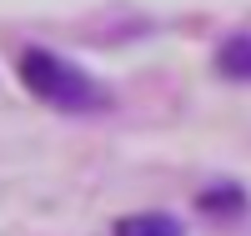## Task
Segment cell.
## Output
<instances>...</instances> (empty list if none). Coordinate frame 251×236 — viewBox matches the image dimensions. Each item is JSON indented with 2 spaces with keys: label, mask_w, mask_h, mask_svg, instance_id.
Returning a JSON list of instances; mask_svg holds the SVG:
<instances>
[{
  "label": "cell",
  "mask_w": 251,
  "mask_h": 236,
  "mask_svg": "<svg viewBox=\"0 0 251 236\" xmlns=\"http://www.w3.org/2000/svg\"><path fill=\"white\" fill-rule=\"evenodd\" d=\"M20 80H25V91L35 101L55 105V111H106L111 105V96L86 71L60 60V55H50V51H25L20 55Z\"/></svg>",
  "instance_id": "cell-1"
},
{
  "label": "cell",
  "mask_w": 251,
  "mask_h": 236,
  "mask_svg": "<svg viewBox=\"0 0 251 236\" xmlns=\"http://www.w3.org/2000/svg\"><path fill=\"white\" fill-rule=\"evenodd\" d=\"M216 66H221V76H231V80H251V35L226 40L221 55H216Z\"/></svg>",
  "instance_id": "cell-2"
},
{
  "label": "cell",
  "mask_w": 251,
  "mask_h": 236,
  "mask_svg": "<svg viewBox=\"0 0 251 236\" xmlns=\"http://www.w3.org/2000/svg\"><path fill=\"white\" fill-rule=\"evenodd\" d=\"M116 236H181V221L176 216H126Z\"/></svg>",
  "instance_id": "cell-3"
}]
</instances>
